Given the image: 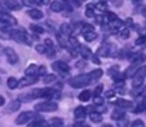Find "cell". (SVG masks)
Masks as SVG:
<instances>
[{"mask_svg":"<svg viewBox=\"0 0 146 127\" xmlns=\"http://www.w3.org/2000/svg\"><path fill=\"white\" fill-rule=\"evenodd\" d=\"M93 80L91 79V75L89 74H79L76 77H72L70 79L69 84L72 88H83V87H87L88 84H91Z\"/></svg>","mask_w":146,"mask_h":127,"instance_id":"obj_1","label":"cell"},{"mask_svg":"<svg viewBox=\"0 0 146 127\" xmlns=\"http://www.w3.org/2000/svg\"><path fill=\"white\" fill-rule=\"evenodd\" d=\"M11 38L13 39V40L18 41V43H25V44H27V45H31L30 36L27 35L25 29H16V30H12Z\"/></svg>","mask_w":146,"mask_h":127,"instance_id":"obj_2","label":"cell"},{"mask_svg":"<svg viewBox=\"0 0 146 127\" xmlns=\"http://www.w3.org/2000/svg\"><path fill=\"white\" fill-rule=\"evenodd\" d=\"M58 109V105L56 101H43V102H39V104L35 105V110L36 112H45V113H49V112H54Z\"/></svg>","mask_w":146,"mask_h":127,"instance_id":"obj_3","label":"cell"},{"mask_svg":"<svg viewBox=\"0 0 146 127\" xmlns=\"http://www.w3.org/2000/svg\"><path fill=\"white\" fill-rule=\"evenodd\" d=\"M34 117H35V113H34V112H30V110L22 112V113H21L16 118V124H17V126H22V124H26V123H29V122H30L31 119L34 118Z\"/></svg>","mask_w":146,"mask_h":127,"instance_id":"obj_4","label":"cell"},{"mask_svg":"<svg viewBox=\"0 0 146 127\" xmlns=\"http://www.w3.org/2000/svg\"><path fill=\"white\" fill-rule=\"evenodd\" d=\"M0 22L8 26H14L17 25V19L7 11H0Z\"/></svg>","mask_w":146,"mask_h":127,"instance_id":"obj_5","label":"cell"},{"mask_svg":"<svg viewBox=\"0 0 146 127\" xmlns=\"http://www.w3.org/2000/svg\"><path fill=\"white\" fill-rule=\"evenodd\" d=\"M52 69L60 74H67L70 72V66L65 61H54L52 64Z\"/></svg>","mask_w":146,"mask_h":127,"instance_id":"obj_6","label":"cell"},{"mask_svg":"<svg viewBox=\"0 0 146 127\" xmlns=\"http://www.w3.org/2000/svg\"><path fill=\"white\" fill-rule=\"evenodd\" d=\"M4 53H5L7 56V60H8V62L11 64V65H16L17 62H18V55L16 53V51L13 49V48L11 47H7L5 49H4Z\"/></svg>","mask_w":146,"mask_h":127,"instance_id":"obj_7","label":"cell"},{"mask_svg":"<svg viewBox=\"0 0 146 127\" xmlns=\"http://www.w3.org/2000/svg\"><path fill=\"white\" fill-rule=\"evenodd\" d=\"M38 79H39L38 75H33V77H27V75H26L25 78H22V79L19 80L18 87H29V86H31V84H35V83L38 82Z\"/></svg>","mask_w":146,"mask_h":127,"instance_id":"obj_8","label":"cell"},{"mask_svg":"<svg viewBox=\"0 0 146 127\" xmlns=\"http://www.w3.org/2000/svg\"><path fill=\"white\" fill-rule=\"evenodd\" d=\"M114 104L120 109H132L133 108V102L129 100H124V99H118L114 101Z\"/></svg>","mask_w":146,"mask_h":127,"instance_id":"obj_9","label":"cell"},{"mask_svg":"<svg viewBox=\"0 0 146 127\" xmlns=\"http://www.w3.org/2000/svg\"><path fill=\"white\" fill-rule=\"evenodd\" d=\"M21 108V101L19 100H13L8 104V106H5V113H14Z\"/></svg>","mask_w":146,"mask_h":127,"instance_id":"obj_10","label":"cell"},{"mask_svg":"<svg viewBox=\"0 0 146 127\" xmlns=\"http://www.w3.org/2000/svg\"><path fill=\"white\" fill-rule=\"evenodd\" d=\"M1 5L7 7V9H11V11H19L22 3H19V1H3Z\"/></svg>","mask_w":146,"mask_h":127,"instance_id":"obj_11","label":"cell"},{"mask_svg":"<svg viewBox=\"0 0 146 127\" xmlns=\"http://www.w3.org/2000/svg\"><path fill=\"white\" fill-rule=\"evenodd\" d=\"M86 116H87V108H84V106H78V108H75L74 117L76 119H84Z\"/></svg>","mask_w":146,"mask_h":127,"instance_id":"obj_12","label":"cell"},{"mask_svg":"<svg viewBox=\"0 0 146 127\" xmlns=\"http://www.w3.org/2000/svg\"><path fill=\"white\" fill-rule=\"evenodd\" d=\"M97 55H98V56H104V57L110 56V45H109V44L100 45L98 49H97Z\"/></svg>","mask_w":146,"mask_h":127,"instance_id":"obj_13","label":"cell"},{"mask_svg":"<svg viewBox=\"0 0 146 127\" xmlns=\"http://www.w3.org/2000/svg\"><path fill=\"white\" fill-rule=\"evenodd\" d=\"M27 14L31 17L33 19H41L43 18V12L40 11V9H38V8H33V9H30V11L27 12Z\"/></svg>","mask_w":146,"mask_h":127,"instance_id":"obj_14","label":"cell"},{"mask_svg":"<svg viewBox=\"0 0 146 127\" xmlns=\"http://www.w3.org/2000/svg\"><path fill=\"white\" fill-rule=\"evenodd\" d=\"M50 11L54 12V13H58V12H62L64 11V1H52L50 3Z\"/></svg>","mask_w":146,"mask_h":127,"instance_id":"obj_15","label":"cell"},{"mask_svg":"<svg viewBox=\"0 0 146 127\" xmlns=\"http://www.w3.org/2000/svg\"><path fill=\"white\" fill-rule=\"evenodd\" d=\"M143 80H145V78H143L142 75L136 74L132 79V86L135 87V88H138V87H141L143 84Z\"/></svg>","mask_w":146,"mask_h":127,"instance_id":"obj_16","label":"cell"},{"mask_svg":"<svg viewBox=\"0 0 146 127\" xmlns=\"http://www.w3.org/2000/svg\"><path fill=\"white\" fill-rule=\"evenodd\" d=\"M38 70H39L38 65L31 64L30 66H27V69L25 70V73H26V75H27V77H33V75H38Z\"/></svg>","mask_w":146,"mask_h":127,"instance_id":"obj_17","label":"cell"},{"mask_svg":"<svg viewBox=\"0 0 146 127\" xmlns=\"http://www.w3.org/2000/svg\"><path fill=\"white\" fill-rule=\"evenodd\" d=\"M79 53L82 55V57L83 58H89V57H92V52H91V49H89L88 47H86V45H80V48H79Z\"/></svg>","mask_w":146,"mask_h":127,"instance_id":"obj_18","label":"cell"},{"mask_svg":"<svg viewBox=\"0 0 146 127\" xmlns=\"http://www.w3.org/2000/svg\"><path fill=\"white\" fill-rule=\"evenodd\" d=\"M60 29H61V34L65 36H70L72 33V27L69 25V23H62Z\"/></svg>","mask_w":146,"mask_h":127,"instance_id":"obj_19","label":"cell"},{"mask_svg":"<svg viewBox=\"0 0 146 127\" xmlns=\"http://www.w3.org/2000/svg\"><path fill=\"white\" fill-rule=\"evenodd\" d=\"M78 97H79V100H80V101H83V102L89 101V100H91V97H92V92L88 91V90H84L83 92H80Z\"/></svg>","mask_w":146,"mask_h":127,"instance_id":"obj_20","label":"cell"},{"mask_svg":"<svg viewBox=\"0 0 146 127\" xmlns=\"http://www.w3.org/2000/svg\"><path fill=\"white\" fill-rule=\"evenodd\" d=\"M7 86H8L9 90H14L19 86V80L16 79L14 77H11V78H8V80H7Z\"/></svg>","mask_w":146,"mask_h":127,"instance_id":"obj_21","label":"cell"},{"mask_svg":"<svg viewBox=\"0 0 146 127\" xmlns=\"http://www.w3.org/2000/svg\"><path fill=\"white\" fill-rule=\"evenodd\" d=\"M89 118H91V121L93 122V123H101L102 114L100 113V112H92V113L89 114Z\"/></svg>","mask_w":146,"mask_h":127,"instance_id":"obj_22","label":"cell"},{"mask_svg":"<svg viewBox=\"0 0 146 127\" xmlns=\"http://www.w3.org/2000/svg\"><path fill=\"white\" fill-rule=\"evenodd\" d=\"M125 113H124V110H114L113 113H111V119H114V121H120V119L125 118Z\"/></svg>","mask_w":146,"mask_h":127,"instance_id":"obj_23","label":"cell"},{"mask_svg":"<svg viewBox=\"0 0 146 127\" xmlns=\"http://www.w3.org/2000/svg\"><path fill=\"white\" fill-rule=\"evenodd\" d=\"M27 127H48V123L44 119H36V121H33L31 123H29Z\"/></svg>","mask_w":146,"mask_h":127,"instance_id":"obj_24","label":"cell"},{"mask_svg":"<svg viewBox=\"0 0 146 127\" xmlns=\"http://www.w3.org/2000/svg\"><path fill=\"white\" fill-rule=\"evenodd\" d=\"M50 127H64V119L54 117V118L50 119Z\"/></svg>","mask_w":146,"mask_h":127,"instance_id":"obj_25","label":"cell"},{"mask_svg":"<svg viewBox=\"0 0 146 127\" xmlns=\"http://www.w3.org/2000/svg\"><path fill=\"white\" fill-rule=\"evenodd\" d=\"M146 110V96L142 99V101L138 102V105L135 108V113H142Z\"/></svg>","mask_w":146,"mask_h":127,"instance_id":"obj_26","label":"cell"},{"mask_svg":"<svg viewBox=\"0 0 146 127\" xmlns=\"http://www.w3.org/2000/svg\"><path fill=\"white\" fill-rule=\"evenodd\" d=\"M102 74H104V70H101V69H96V70H93V72L89 73V75H91V79H92V80L100 79V78L102 77Z\"/></svg>","mask_w":146,"mask_h":127,"instance_id":"obj_27","label":"cell"},{"mask_svg":"<svg viewBox=\"0 0 146 127\" xmlns=\"http://www.w3.org/2000/svg\"><path fill=\"white\" fill-rule=\"evenodd\" d=\"M83 36H84V39H86L87 41H93L97 39V33L96 31H89V33H84Z\"/></svg>","mask_w":146,"mask_h":127,"instance_id":"obj_28","label":"cell"},{"mask_svg":"<svg viewBox=\"0 0 146 127\" xmlns=\"http://www.w3.org/2000/svg\"><path fill=\"white\" fill-rule=\"evenodd\" d=\"M56 80H57V77H56L54 74H47L43 77V82L45 83V84H49V83H54Z\"/></svg>","mask_w":146,"mask_h":127,"instance_id":"obj_29","label":"cell"},{"mask_svg":"<svg viewBox=\"0 0 146 127\" xmlns=\"http://www.w3.org/2000/svg\"><path fill=\"white\" fill-rule=\"evenodd\" d=\"M120 74H121V73L119 72V68L118 66H114V68H110V69H109V75H110V77H113L114 79H116V78H118Z\"/></svg>","mask_w":146,"mask_h":127,"instance_id":"obj_30","label":"cell"},{"mask_svg":"<svg viewBox=\"0 0 146 127\" xmlns=\"http://www.w3.org/2000/svg\"><path fill=\"white\" fill-rule=\"evenodd\" d=\"M106 18H108V21L109 22H111V23H114V22H116L118 21V16H116L115 13H113V12H106Z\"/></svg>","mask_w":146,"mask_h":127,"instance_id":"obj_31","label":"cell"},{"mask_svg":"<svg viewBox=\"0 0 146 127\" xmlns=\"http://www.w3.org/2000/svg\"><path fill=\"white\" fill-rule=\"evenodd\" d=\"M89 31H94V27L91 25V23H83L82 27V34L84 33H89Z\"/></svg>","mask_w":146,"mask_h":127,"instance_id":"obj_32","label":"cell"},{"mask_svg":"<svg viewBox=\"0 0 146 127\" xmlns=\"http://www.w3.org/2000/svg\"><path fill=\"white\" fill-rule=\"evenodd\" d=\"M35 49H36V52L40 53V55H47V47H45L44 44H38L35 47Z\"/></svg>","mask_w":146,"mask_h":127,"instance_id":"obj_33","label":"cell"},{"mask_svg":"<svg viewBox=\"0 0 146 127\" xmlns=\"http://www.w3.org/2000/svg\"><path fill=\"white\" fill-rule=\"evenodd\" d=\"M30 29H31V31H34V33H36V34H43L44 33V29L41 27V26H39V25H30Z\"/></svg>","mask_w":146,"mask_h":127,"instance_id":"obj_34","label":"cell"},{"mask_svg":"<svg viewBox=\"0 0 146 127\" xmlns=\"http://www.w3.org/2000/svg\"><path fill=\"white\" fill-rule=\"evenodd\" d=\"M119 35H120V38H123V39H127V38H129V30L128 29H120L119 30Z\"/></svg>","mask_w":146,"mask_h":127,"instance_id":"obj_35","label":"cell"},{"mask_svg":"<svg viewBox=\"0 0 146 127\" xmlns=\"http://www.w3.org/2000/svg\"><path fill=\"white\" fill-rule=\"evenodd\" d=\"M136 44H137V45H142V47H146V36L145 35L140 36V38L136 40Z\"/></svg>","mask_w":146,"mask_h":127,"instance_id":"obj_36","label":"cell"},{"mask_svg":"<svg viewBox=\"0 0 146 127\" xmlns=\"http://www.w3.org/2000/svg\"><path fill=\"white\" fill-rule=\"evenodd\" d=\"M129 126V121L127 118H123L120 121H118V127H128Z\"/></svg>","mask_w":146,"mask_h":127,"instance_id":"obj_37","label":"cell"},{"mask_svg":"<svg viewBox=\"0 0 146 127\" xmlns=\"http://www.w3.org/2000/svg\"><path fill=\"white\" fill-rule=\"evenodd\" d=\"M44 45L47 47V49H54V45H53V41L49 38H47L44 40Z\"/></svg>","mask_w":146,"mask_h":127,"instance_id":"obj_38","label":"cell"},{"mask_svg":"<svg viewBox=\"0 0 146 127\" xmlns=\"http://www.w3.org/2000/svg\"><path fill=\"white\" fill-rule=\"evenodd\" d=\"M102 91H104V86H102V84H98V86H97L96 88H94L93 95H94V96H100Z\"/></svg>","mask_w":146,"mask_h":127,"instance_id":"obj_39","label":"cell"},{"mask_svg":"<svg viewBox=\"0 0 146 127\" xmlns=\"http://www.w3.org/2000/svg\"><path fill=\"white\" fill-rule=\"evenodd\" d=\"M132 127H146V126H145V123H143V121L136 119L135 122H132Z\"/></svg>","mask_w":146,"mask_h":127,"instance_id":"obj_40","label":"cell"},{"mask_svg":"<svg viewBox=\"0 0 146 127\" xmlns=\"http://www.w3.org/2000/svg\"><path fill=\"white\" fill-rule=\"evenodd\" d=\"M47 68L44 66V65H41V66H39V70H38V77L39 75H43V77H44V75H47Z\"/></svg>","mask_w":146,"mask_h":127,"instance_id":"obj_41","label":"cell"},{"mask_svg":"<svg viewBox=\"0 0 146 127\" xmlns=\"http://www.w3.org/2000/svg\"><path fill=\"white\" fill-rule=\"evenodd\" d=\"M93 102L96 105H102L104 104V97H101V96H94L93 97Z\"/></svg>","mask_w":146,"mask_h":127,"instance_id":"obj_42","label":"cell"},{"mask_svg":"<svg viewBox=\"0 0 146 127\" xmlns=\"http://www.w3.org/2000/svg\"><path fill=\"white\" fill-rule=\"evenodd\" d=\"M86 66H87L86 61H78V62H76V68H78V69H84Z\"/></svg>","mask_w":146,"mask_h":127,"instance_id":"obj_43","label":"cell"},{"mask_svg":"<svg viewBox=\"0 0 146 127\" xmlns=\"http://www.w3.org/2000/svg\"><path fill=\"white\" fill-rule=\"evenodd\" d=\"M86 16L89 17V18H91V17H93V16H94V9L87 8V9H86Z\"/></svg>","mask_w":146,"mask_h":127,"instance_id":"obj_44","label":"cell"},{"mask_svg":"<svg viewBox=\"0 0 146 127\" xmlns=\"http://www.w3.org/2000/svg\"><path fill=\"white\" fill-rule=\"evenodd\" d=\"M96 8H98L100 11H106V3H97L96 4Z\"/></svg>","mask_w":146,"mask_h":127,"instance_id":"obj_45","label":"cell"},{"mask_svg":"<svg viewBox=\"0 0 146 127\" xmlns=\"http://www.w3.org/2000/svg\"><path fill=\"white\" fill-rule=\"evenodd\" d=\"M92 61H93L94 64H97V65H100V64H101V61H100V58L97 57V56H92Z\"/></svg>","mask_w":146,"mask_h":127,"instance_id":"obj_46","label":"cell"},{"mask_svg":"<svg viewBox=\"0 0 146 127\" xmlns=\"http://www.w3.org/2000/svg\"><path fill=\"white\" fill-rule=\"evenodd\" d=\"M84 126H86V124H83V122H76V123L71 127H84Z\"/></svg>","mask_w":146,"mask_h":127,"instance_id":"obj_47","label":"cell"},{"mask_svg":"<svg viewBox=\"0 0 146 127\" xmlns=\"http://www.w3.org/2000/svg\"><path fill=\"white\" fill-rule=\"evenodd\" d=\"M124 25H132V18H127L124 21Z\"/></svg>","mask_w":146,"mask_h":127,"instance_id":"obj_48","label":"cell"},{"mask_svg":"<svg viewBox=\"0 0 146 127\" xmlns=\"http://www.w3.org/2000/svg\"><path fill=\"white\" fill-rule=\"evenodd\" d=\"M114 95H115V92H114V91H111V90H110V91H108V94H106V96H108V97H113Z\"/></svg>","mask_w":146,"mask_h":127,"instance_id":"obj_49","label":"cell"},{"mask_svg":"<svg viewBox=\"0 0 146 127\" xmlns=\"http://www.w3.org/2000/svg\"><path fill=\"white\" fill-rule=\"evenodd\" d=\"M4 102H5V99H4V97L1 96V95H0V106H3Z\"/></svg>","mask_w":146,"mask_h":127,"instance_id":"obj_50","label":"cell"},{"mask_svg":"<svg viewBox=\"0 0 146 127\" xmlns=\"http://www.w3.org/2000/svg\"><path fill=\"white\" fill-rule=\"evenodd\" d=\"M96 19L98 23H102V16H96Z\"/></svg>","mask_w":146,"mask_h":127,"instance_id":"obj_51","label":"cell"},{"mask_svg":"<svg viewBox=\"0 0 146 127\" xmlns=\"http://www.w3.org/2000/svg\"><path fill=\"white\" fill-rule=\"evenodd\" d=\"M70 3H71V4H74V5H76V7H79L80 4H82V3H80V1H70Z\"/></svg>","mask_w":146,"mask_h":127,"instance_id":"obj_52","label":"cell"},{"mask_svg":"<svg viewBox=\"0 0 146 127\" xmlns=\"http://www.w3.org/2000/svg\"><path fill=\"white\" fill-rule=\"evenodd\" d=\"M114 4H115V5H121V3H120V1H115V3H114Z\"/></svg>","mask_w":146,"mask_h":127,"instance_id":"obj_53","label":"cell"},{"mask_svg":"<svg viewBox=\"0 0 146 127\" xmlns=\"http://www.w3.org/2000/svg\"><path fill=\"white\" fill-rule=\"evenodd\" d=\"M104 127H114V126H111V124H105Z\"/></svg>","mask_w":146,"mask_h":127,"instance_id":"obj_54","label":"cell"},{"mask_svg":"<svg viewBox=\"0 0 146 127\" xmlns=\"http://www.w3.org/2000/svg\"><path fill=\"white\" fill-rule=\"evenodd\" d=\"M84 127H89V126H84Z\"/></svg>","mask_w":146,"mask_h":127,"instance_id":"obj_55","label":"cell"}]
</instances>
